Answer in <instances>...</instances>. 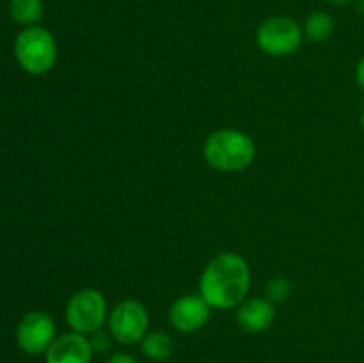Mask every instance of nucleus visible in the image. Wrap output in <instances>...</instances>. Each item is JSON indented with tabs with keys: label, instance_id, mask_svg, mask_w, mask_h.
<instances>
[{
	"label": "nucleus",
	"instance_id": "nucleus-15",
	"mask_svg": "<svg viewBox=\"0 0 364 363\" xmlns=\"http://www.w3.org/2000/svg\"><path fill=\"white\" fill-rule=\"evenodd\" d=\"M89 342H91V347L95 351V354H105L112 347L114 337L109 330H98L92 335H89Z\"/></svg>",
	"mask_w": 364,
	"mask_h": 363
},
{
	"label": "nucleus",
	"instance_id": "nucleus-13",
	"mask_svg": "<svg viewBox=\"0 0 364 363\" xmlns=\"http://www.w3.org/2000/svg\"><path fill=\"white\" fill-rule=\"evenodd\" d=\"M45 6L43 0H9V14L16 23L32 27L41 21Z\"/></svg>",
	"mask_w": 364,
	"mask_h": 363
},
{
	"label": "nucleus",
	"instance_id": "nucleus-3",
	"mask_svg": "<svg viewBox=\"0 0 364 363\" xmlns=\"http://www.w3.org/2000/svg\"><path fill=\"white\" fill-rule=\"evenodd\" d=\"M13 50L16 63L28 75H45L52 71L59 56L55 38L41 25L25 27L14 39Z\"/></svg>",
	"mask_w": 364,
	"mask_h": 363
},
{
	"label": "nucleus",
	"instance_id": "nucleus-14",
	"mask_svg": "<svg viewBox=\"0 0 364 363\" xmlns=\"http://www.w3.org/2000/svg\"><path fill=\"white\" fill-rule=\"evenodd\" d=\"M263 292H265L263 295H265L269 301H272L274 305H277V302H284L290 299L291 292H294V285H291V281L288 280V278L276 276L272 278V280L267 281Z\"/></svg>",
	"mask_w": 364,
	"mask_h": 363
},
{
	"label": "nucleus",
	"instance_id": "nucleus-16",
	"mask_svg": "<svg viewBox=\"0 0 364 363\" xmlns=\"http://www.w3.org/2000/svg\"><path fill=\"white\" fill-rule=\"evenodd\" d=\"M105 363H139V362L134 358V356L128 354V352L119 351V352H112Z\"/></svg>",
	"mask_w": 364,
	"mask_h": 363
},
{
	"label": "nucleus",
	"instance_id": "nucleus-1",
	"mask_svg": "<svg viewBox=\"0 0 364 363\" xmlns=\"http://www.w3.org/2000/svg\"><path fill=\"white\" fill-rule=\"evenodd\" d=\"M251 267L238 253L224 251L206 263L199 280V294L213 310H233L251 290Z\"/></svg>",
	"mask_w": 364,
	"mask_h": 363
},
{
	"label": "nucleus",
	"instance_id": "nucleus-6",
	"mask_svg": "<svg viewBox=\"0 0 364 363\" xmlns=\"http://www.w3.org/2000/svg\"><path fill=\"white\" fill-rule=\"evenodd\" d=\"M107 327L117 344H141L149 327L148 308L137 299H124L110 310Z\"/></svg>",
	"mask_w": 364,
	"mask_h": 363
},
{
	"label": "nucleus",
	"instance_id": "nucleus-5",
	"mask_svg": "<svg viewBox=\"0 0 364 363\" xmlns=\"http://www.w3.org/2000/svg\"><path fill=\"white\" fill-rule=\"evenodd\" d=\"M304 41L302 27L290 16H269L256 31V45L269 57H288Z\"/></svg>",
	"mask_w": 364,
	"mask_h": 363
},
{
	"label": "nucleus",
	"instance_id": "nucleus-11",
	"mask_svg": "<svg viewBox=\"0 0 364 363\" xmlns=\"http://www.w3.org/2000/svg\"><path fill=\"white\" fill-rule=\"evenodd\" d=\"M173 338L166 331H148L141 340L142 354L156 363H166L173 354Z\"/></svg>",
	"mask_w": 364,
	"mask_h": 363
},
{
	"label": "nucleus",
	"instance_id": "nucleus-12",
	"mask_svg": "<svg viewBox=\"0 0 364 363\" xmlns=\"http://www.w3.org/2000/svg\"><path fill=\"white\" fill-rule=\"evenodd\" d=\"M304 38L311 43H326L334 34V20L326 11H315L304 21Z\"/></svg>",
	"mask_w": 364,
	"mask_h": 363
},
{
	"label": "nucleus",
	"instance_id": "nucleus-19",
	"mask_svg": "<svg viewBox=\"0 0 364 363\" xmlns=\"http://www.w3.org/2000/svg\"><path fill=\"white\" fill-rule=\"evenodd\" d=\"M355 2H358V9H359V13H361L363 16H364V0H355Z\"/></svg>",
	"mask_w": 364,
	"mask_h": 363
},
{
	"label": "nucleus",
	"instance_id": "nucleus-18",
	"mask_svg": "<svg viewBox=\"0 0 364 363\" xmlns=\"http://www.w3.org/2000/svg\"><path fill=\"white\" fill-rule=\"evenodd\" d=\"M326 2L333 4V6H347V4L355 2V0H326Z\"/></svg>",
	"mask_w": 364,
	"mask_h": 363
},
{
	"label": "nucleus",
	"instance_id": "nucleus-4",
	"mask_svg": "<svg viewBox=\"0 0 364 363\" xmlns=\"http://www.w3.org/2000/svg\"><path fill=\"white\" fill-rule=\"evenodd\" d=\"M109 313V305L102 292L96 288H80L68 299L64 319L71 331L89 337L95 331L103 330Z\"/></svg>",
	"mask_w": 364,
	"mask_h": 363
},
{
	"label": "nucleus",
	"instance_id": "nucleus-10",
	"mask_svg": "<svg viewBox=\"0 0 364 363\" xmlns=\"http://www.w3.org/2000/svg\"><path fill=\"white\" fill-rule=\"evenodd\" d=\"M276 320V305L267 298H247L237 306V322L247 333H263Z\"/></svg>",
	"mask_w": 364,
	"mask_h": 363
},
{
	"label": "nucleus",
	"instance_id": "nucleus-8",
	"mask_svg": "<svg viewBox=\"0 0 364 363\" xmlns=\"http://www.w3.org/2000/svg\"><path fill=\"white\" fill-rule=\"evenodd\" d=\"M212 310V306L203 299L201 294H185L171 305L167 319H169L171 327L178 333L191 335L208 324Z\"/></svg>",
	"mask_w": 364,
	"mask_h": 363
},
{
	"label": "nucleus",
	"instance_id": "nucleus-9",
	"mask_svg": "<svg viewBox=\"0 0 364 363\" xmlns=\"http://www.w3.org/2000/svg\"><path fill=\"white\" fill-rule=\"evenodd\" d=\"M95 351L87 335L70 331L59 335L45 352L46 363H91Z\"/></svg>",
	"mask_w": 364,
	"mask_h": 363
},
{
	"label": "nucleus",
	"instance_id": "nucleus-2",
	"mask_svg": "<svg viewBox=\"0 0 364 363\" xmlns=\"http://www.w3.org/2000/svg\"><path fill=\"white\" fill-rule=\"evenodd\" d=\"M203 157L219 173H242L256 159L255 139L237 128H219L206 137Z\"/></svg>",
	"mask_w": 364,
	"mask_h": 363
},
{
	"label": "nucleus",
	"instance_id": "nucleus-17",
	"mask_svg": "<svg viewBox=\"0 0 364 363\" xmlns=\"http://www.w3.org/2000/svg\"><path fill=\"white\" fill-rule=\"evenodd\" d=\"M355 80H358L359 88L364 91V57L359 60L358 66H355Z\"/></svg>",
	"mask_w": 364,
	"mask_h": 363
},
{
	"label": "nucleus",
	"instance_id": "nucleus-20",
	"mask_svg": "<svg viewBox=\"0 0 364 363\" xmlns=\"http://www.w3.org/2000/svg\"><path fill=\"white\" fill-rule=\"evenodd\" d=\"M361 127H363V132H364V110H363V114H361Z\"/></svg>",
	"mask_w": 364,
	"mask_h": 363
},
{
	"label": "nucleus",
	"instance_id": "nucleus-7",
	"mask_svg": "<svg viewBox=\"0 0 364 363\" xmlns=\"http://www.w3.org/2000/svg\"><path fill=\"white\" fill-rule=\"evenodd\" d=\"M57 338L55 320L41 310H34L21 317L16 327V344L25 354L39 356L48 351Z\"/></svg>",
	"mask_w": 364,
	"mask_h": 363
}]
</instances>
